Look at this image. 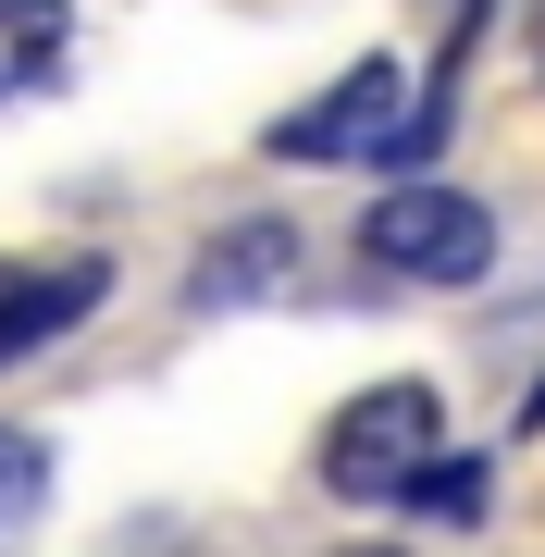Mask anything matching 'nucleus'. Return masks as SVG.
Returning a JSON list of instances; mask_svg holds the SVG:
<instances>
[{"label": "nucleus", "instance_id": "f257e3e1", "mask_svg": "<svg viewBox=\"0 0 545 557\" xmlns=\"http://www.w3.org/2000/svg\"><path fill=\"white\" fill-rule=\"evenodd\" d=\"M434 458H446V409H434V384H372V397L335 409V434H323V483H335V496H360V508H384V496H409Z\"/></svg>", "mask_w": 545, "mask_h": 557}, {"label": "nucleus", "instance_id": "f03ea898", "mask_svg": "<svg viewBox=\"0 0 545 557\" xmlns=\"http://www.w3.org/2000/svg\"><path fill=\"white\" fill-rule=\"evenodd\" d=\"M360 248L397 285H484L496 273V211L459 199V186H397V199L360 211Z\"/></svg>", "mask_w": 545, "mask_h": 557}, {"label": "nucleus", "instance_id": "7ed1b4c3", "mask_svg": "<svg viewBox=\"0 0 545 557\" xmlns=\"http://www.w3.org/2000/svg\"><path fill=\"white\" fill-rule=\"evenodd\" d=\"M397 137H409V112H397V62L360 50V62L323 87V100H298L261 149H273V161H384Z\"/></svg>", "mask_w": 545, "mask_h": 557}, {"label": "nucleus", "instance_id": "20e7f679", "mask_svg": "<svg viewBox=\"0 0 545 557\" xmlns=\"http://www.w3.org/2000/svg\"><path fill=\"white\" fill-rule=\"evenodd\" d=\"M100 298H112V260L100 248H87V260H50V273H13V285H0V372L38 359L50 335H75Z\"/></svg>", "mask_w": 545, "mask_h": 557}, {"label": "nucleus", "instance_id": "39448f33", "mask_svg": "<svg viewBox=\"0 0 545 557\" xmlns=\"http://www.w3.org/2000/svg\"><path fill=\"white\" fill-rule=\"evenodd\" d=\"M285 285H298V236L285 223H223L211 260L186 273V298L199 310H248V298H285Z\"/></svg>", "mask_w": 545, "mask_h": 557}, {"label": "nucleus", "instance_id": "423d86ee", "mask_svg": "<svg viewBox=\"0 0 545 557\" xmlns=\"http://www.w3.org/2000/svg\"><path fill=\"white\" fill-rule=\"evenodd\" d=\"M62 50H75V0H0V100L50 87Z\"/></svg>", "mask_w": 545, "mask_h": 557}, {"label": "nucleus", "instance_id": "0eeeda50", "mask_svg": "<svg viewBox=\"0 0 545 557\" xmlns=\"http://www.w3.org/2000/svg\"><path fill=\"white\" fill-rule=\"evenodd\" d=\"M38 508H50V446L0 421V545H13V533H25Z\"/></svg>", "mask_w": 545, "mask_h": 557}, {"label": "nucleus", "instance_id": "6e6552de", "mask_svg": "<svg viewBox=\"0 0 545 557\" xmlns=\"http://www.w3.org/2000/svg\"><path fill=\"white\" fill-rule=\"evenodd\" d=\"M484 496H496L484 458H434V471L409 483V508H422V520H484Z\"/></svg>", "mask_w": 545, "mask_h": 557}, {"label": "nucleus", "instance_id": "1a4fd4ad", "mask_svg": "<svg viewBox=\"0 0 545 557\" xmlns=\"http://www.w3.org/2000/svg\"><path fill=\"white\" fill-rule=\"evenodd\" d=\"M347 557H397V545H347Z\"/></svg>", "mask_w": 545, "mask_h": 557}]
</instances>
